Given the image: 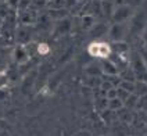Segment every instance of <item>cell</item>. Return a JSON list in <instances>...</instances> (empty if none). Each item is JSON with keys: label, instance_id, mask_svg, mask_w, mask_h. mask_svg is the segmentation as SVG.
I'll return each instance as SVG.
<instances>
[{"label": "cell", "instance_id": "obj_9", "mask_svg": "<svg viewBox=\"0 0 147 136\" xmlns=\"http://www.w3.org/2000/svg\"><path fill=\"white\" fill-rule=\"evenodd\" d=\"M96 22H97V21H96V17L93 16L92 13H86V14H83L81 18L82 29H83V31H88V32L93 28V25L96 24Z\"/></svg>", "mask_w": 147, "mask_h": 136}, {"label": "cell", "instance_id": "obj_31", "mask_svg": "<svg viewBox=\"0 0 147 136\" xmlns=\"http://www.w3.org/2000/svg\"><path fill=\"white\" fill-rule=\"evenodd\" d=\"M0 1H3V3H6V1H7V0H0Z\"/></svg>", "mask_w": 147, "mask_h": 136}, {"label": "cell", "instance_id": "obj_26", "mask_svg": "<svg viewBox=\"0 0 147 136\" xmlns=\"http://www.w3.org/2000/svg\"><path fill=\"white\" fill-rule=\"evenodd\" d=\"M31 4V0H20V4H18V10H26L28 6Z\"/></svg>", "mask_w": 147, "mask_h": 136}, {"label": "cell", "instance_id": "obj_18", "mask_svg": "<svg viewBox=\"0 0 147 136\" xmlns=\"http://www.w3.org/2000/svg\"><path fill=\"white\" fill-rule=\"evenodd\" d=\"M139 99H140V97L138 96V95L131 93V95L128 96V99L123 101V106H125V107H136V106H138V103H139Z\"/></svg>", "mask_w": 147, "mask_h": 136}, {"label": "cell", "instance_id": "obj_24", "mask_svg": "<svg viewBox=\"0 0 147 136\" xmlns=\"http://www.w3.org/2000/svg\"><path fill=\"white\" fill-rule=\"evenodd\" d=\"M104 96L110 100V99H115L117 97V88H111V89H108L106 93H104Z\"/></svg>", "mask_w": 147, "mask_h": 136}, {"label": "cell", "instance_id": "obj_1", "mask_svg": "<svg viewBox=\"0 0 147 136\" xmlns=\"http://www.w3.org/2000/svg\"><path fill=\"white\" fill-rule=\"evenodd\" d=\"M88 54L94 58H98V60L110 58L113 54L111 45L107 42H103V40H93L88 46Z\"/></svg>", "mask_w": 147, "mask_h": 136}, {"label": "cell", "instance_id": "obj_8", "mask_svg": "<svg viewBox=\"0 0 147 136\" xmlns=\"http://www.w3.org/2000/svg\"><path fill=\"white\" fill-rule=\"evenodd\" d=\"M108 26H110L108 22H96L89 32L94 39H100V38H103V36H107Z\"/></svg>", "mask_w": 147, "mask_h": 136}, {"label": "cell", "instance_id": "obj_29", "mask_svg": "<svg viewBox=\"0 0 147 136\" xmlns=\"http://www.w3.org/2000/svg\"><path fill=\"white\" fill-rule=\"evenodd\" d=\"M143 42H144V46H146V49H147V29L143 32Z\"/></svg>", "mask_w": 147, "mask_h": 136}, {"label": "cell", "instance_id": "obj_33", "mask_svg": "<svg viewBox=\"0 0 147 136\" xmlns=\"http://www.w3.org/2000/svg\"><path fill=\"white\" fill-rule=\"evenodd\" d=\"M90 136H98V135H90Z\"/></svg>", "mask_w": 147, "mask_h": 136}, {"label": "cell", "instance_id": "obj_6", "mask_svg": "<svg viewBox=\"0 0 147 136\" xmlns=\"http://www.w3.org/2000/svg\"><path fill=\"white\" fill-rule=\"evenodd\" d=\"M13 58H14V61H16L17 64H20V65H24L28 63V60H29V51H28V49L25 47V45H18L14 49Z\"/></svg>", "mask_w": 147, "mask_h": 136}, {"label": "cell", "instance_id": "obj_34", "mask_svg": "<svg viewBox=\"0 0 147 136\" xmlns=\"http://www.w3.org/2000/svg\"><path fill=\"white\" fill-rule=\"evenodd\" d=\"M108 1H114V0H108Z\"/></svg>", "mask_w": 147, "mask_h": 136}, {"label": "cell", "instance_id": "obj_13", "mask_svg": "<svg viewBox=\"0 0 147 136\" xmlns=\"http://www.w3.org/2000/svg\"><path fill=\"white\" fill-rule=\"evenodd\" d=\"M100 7H101V11L106 14V17H108V18L111 20V16H113V13H114V8H115L114 1L101 0V1H100Z\"/></svg>", "mask_w": 147, "mask_h": 136}, {"label": "cell", "instance_id": "obj_2", "mask_svg": "<svg viewBox=\"0 0 147 136\" xmlns=\"http://www.w3.org/2000/svg\"><path fill=\"white\" fill-rule=\"evenodd\" d=\"M135 16V10L132 8V6L123 3L119 6H115L114 13L111 16V20L114 22H122V24H128Z\"/></svg>", "mask_w": 147, "mask_h": 136}, {"label": "cell", "instance_id": "obj_7", "mask_svg": "<svg viewBox=\"0 0 147 136\" xmlns=\"http://www.w3.org/2000/svg\"><path fill=\"white\" fill-rule=\"evenodd\" d=\"M71 28H72L71 21L67 17H63V18H58L57 21H56L53 32L56 33V35H65V33H68L71 31Z\"/></svg>", "mask_w": 147, "mask_h": 136}, {"label": "cell", "instance_id": "obj_28", "mask_svg": "<svg viewBox=\"0 0 147 136\" xmlns=\"http://www.w3.org/2000/svg\"><path fill=\"white\" fill-rule=\"evenodd\" d=\"M76 4H78L76 0H65V7H74Z\"/></svg>", "mask_w": 147, "mask_h": 136}, {"label": "cell", "instance_id": "obj_36", "mask_svg": "<svg viewBox=\"0 0 147 136\" xmlns=\"http://www.w3.org/2000/svg\"><path fill=\"white\" fill-rule=\"evenodd\" d=\"M107 136H108V135H107Z\"/></svg>", "mask_w": 147, "mask_h": 136}, {"label": "cell", "instance_id": "obj_16", "mask_svg": "<svg viewBox=\"0 0 147 136\" xmlns=\"http://www.w3.org/2000/svg\"><path fill=\"white\" fill-rule=\"evenodd\" d=\"M123 107H125V106H123V101L121 99H118V97L110 99V100H108V106H107V108L111 110V111H119Z\"/></svg>", "mask_w": 147, "mask_h": 136}, {"label": "cell", "instance_id": "obj_15", "mask_svg": "<svg viewBox=\"0 0 147 136\" xmlns=\"http://www.w3.org/2000/svg\"><path fill=\"white\" fill-rule=\"evenodd\" d=\"M135 95L139 97L147 96V82L146 81H135Z\"/></svg>", "mask_w": 147, "mask_h": 136}, {"label": "cell", "instance_id": "obj_35", "mask_svg": "<svg viewBox=\"0 0 147 136\" xmlns=\"http://www.w3.org/2000/svg\"><path fill=\"white\" fill-rule=\"evenodd\" d=\"M146 82H147V81H146Z\"/></svg>", "mask_w": 147, "mask_h": 136}, {"label": "cell", "instance_id": "obj_21", "mask_svg": "<svg viewBox=\"0 0 147 136\" xmlns=\"http://www.w3.org/2000/svg\"><path fill=\"white\" fill-rule=\"evenodd\" d=\"M97 108L100 110V111H104V110H107V106H108V99H107L106 96L100 97V99H97Z\"/></svg>", "mask_w": 147, "mask_h": 136}, {"label": "cell", "instance_id": "obj_20", "mask_svg": "<svg viewBox=\"0 0 147 136\" xmlns=\"http://www.w3.org/2000/svg\"><path fill=\"white\" fill-rule=\"evenodd\" d=\"M49 6L53 10H61V8H65V0H51L49 3Z\"/></svg>", "mask_w": 147, "mask_h": 136}, {"label": "cell", "instance_id": "obj_5", "mask_svg": "<svg viewBox=\"0 0 147 136\" xmlns=\"http://www.w3.org/2000/svg\"><path fill=\"white\" fill-rule=\"evenodd\" d=\"M100 68L104 76H113V75H119V68L117 67L111 58H104L100 63Z\"/></svg>", "mask_w": 147, "mask_h": 136}, {"label": "cell", "instance_id": "obj_11", "mask_svg": "<svg viewBox=\"0 0 147 136\" xmlns=\"http://www.w3.org/2000/svg\"><path fill=\"white\" fill-rule=\"evenodd\" d=\"M111 50L113 53H117V56H126L129 51V47L125 43V40H121V42H113Z\"/></svg>", "mask_w": 147, "mask_h": 136}, {"label": "cell", "instance_id": "obj_4", "mask_svg": "<svg viewBox=\"0 0 147 136\" xmlns=\"http://www.w3.org/2000/svg\"><path fill=\"white\" fill-rule=\"evenodd\" d=\"M131 70L135 75V81H147V68L140 54H135L131 61Z\"/></svg>", "mask_w": 147, "mask_h": 136}, {"label": "cell", "instance_id": "obj_25", "mask_svg": "<svg viewBox=\"0 0 147 136\" xmlns=\"http://www.w3.org/2000/svg\"><path fill=\"white\" fill-rule=\"evenodd\" d=\"M6 4H7L10 8H13V10H18L20 0H7V1H6Z\"/></svg>", "mask_w": 147, "mask_h": 136}, {"label": "cell", "instance_id": "obj_14", "mask_svg": "<svg viewBox=\"0 0 147 136\" xmlns=\"http://www.w3.org/2000/svg\"><path fill=\"white\" fill-rule=\"evenodd\" d=\"M17 40L20 42V45H25L31 40V33L28 31L26 26H22L18 29V33H17Z\"/></svg>", "mask_w": 147, "mask_h": 136}, {"label": "cell", "instance_id": "obj_22", "mask_svg": "<svg viewBox=\"0 0 147 136\" xmlns=\"http://www.w3.org/2000/svg\"><path fill=\"white\" fill-rule=\"evenodd\" d=\"M38 53L40 54V56H46V54H49L50 53V47L47 43H39L38 45Z\"/></svg>", "mask_w": 147, "mask_h": 136}, {"label": "cell", "instance_id": "obj_12", "mask_svg": "<svg viewBox=\"0 0 147 136\" xmlns=\"http://www.w3.org/2000/svg\"><path fill=\"white\" fill-rule=\"evenodd\" d=\"M85 74L89 76V78H98L103 75L100 64H88L85 67Z\"/></svg>", "mask_w": 147, "mask_h": 136}, {"label": "cell", "instance_id": "obj_32", "mask_svg": "<svg viewBox=\"0 0 147 136\" xmlns=\"http://www.w3.org/2000/svg\"><path fill=\"white\" fill-rule=\"evenodd\" d=\"M50 1H51V0H46V3H50Z\"/></svg>", "mask_w": 147, "mask_h": 136}, {"label": "cell", "instance_id": "obj_19", "mask_svg": "<svg viewBox=\"0 0 147 136\" xmlns=\"http://www.w3.org/2000/svg\"><path fill=\"white\" fill-rule=\"evenodd\" d=\"M8 75L6 71H0V90L6 89L8 86Z\"/></svg>", "mask_w": 147, "mask_h": 136}, {"label": "cell", "instance_id": "obj_17", "mask_svg": "<svg viewBox=\"0 0 147 136\" xmlns=\"http://www.w3.org/2000/svg\"><path fill=\"white\" fill-rule=\"evenodd\" d=\"M119 88H122L123 90H126L128 93H135V81H128V79H122L121 83L118 85Z\"/></svg>", "mask_w": 147, "mask_h": 136}, {"label": "cell", "instance_id": "obj_30", "mask_svg": "<svg viewBox=\"0 0 147 136\" xmlns=\"http://www.w3.org/2000/svg\"><path fill=\"white\" fill-rule=\"evenodd\" d=\"M76 1H78V3H81V1H85V0H76Z\"/></svg>", "mask_w": 147, "mask_h": 136}, {"label": "cell", "instance_id": "obj_10", "mask_svg": "<svg viewBox=\"0 0 147 136\" xmlns=\"http://www.w3.org/2000/svg\"><path fill=\"white\" fill-rule=\"evenodd\" d=\"M20 21L21 24L26 26V25H32L36 22V14H33L32 10H22L21 14H20Z\"/></svg>", "mask_w": 147, "mask_h": 136}, {"label": "cell", "instance_id": "obj_3", "mask_svg": "<svg viewBox=\"0 0 147 136\" xmlns=\"http://www.w3.org/2000/svg\"><path fill=\"white\" fill-rule=\"evenodd\" d=\"M129 24V22H128ZM128 24H122V22H114L108 26V32L107 36L111 42H121L125 40L126 38V33L129 31V26Z\"/></svg>", "mask_w": 147, "mask_h": 136}, {"label": "cell", "instance_id": "obj_27", "mask_svg": "<svg viewBox=\"0 0 147 136\" xmlns=\"http://www.w3.org/2000/svg\"><path fill=\"white\" fill-rule=\"evenodd\" d=\"M139 54H140V57H142V60H143V63H144V65H146V68H147V49L146 50H142Z\"/></svg>", "mask_w": 147, "mask_h": 136}, {"label": "cell", "instance_id": "obj_23", "mask_svg": "<svg viewBox=\"0 0 147 136\" xmlns=\"http://www.w3.org/2000/svg\"><path fill=\"white\" fill-rule=\"evenodd\" d=\"M129 95H131V93H128V92H126V90H123L122 88L117 86V97H118V99H121L122 101H125V100L128 99Z\"/></svg>", "mask_w": 147, "mask_h": 136}]
</instances>
